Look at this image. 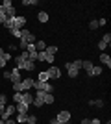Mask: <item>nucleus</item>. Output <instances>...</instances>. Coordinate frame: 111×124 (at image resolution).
<instances>
[{
	"label": "nucleus",
	"mask_w": 111,
	"mask_h": 124,
	"mask_svg": "<svg viewBox=\"0 0 111 124\" xmlns=\"http://www.w3.org/2000/svg\"><path fill=\"white\" fill-rule=\"evenodd\" d=\"M33 89L35 91H44V93H52L54 91V87L48 82H37V80L33 82Z\"/></svg>",
	"instance_id": "f257e3e1"
},
{
	"label": "nucleus",
	"mask_w": 111,
	"mask_h": 124,
	"mask_svg": "<svg viewBox=\"0 0 111 124\" xmlns=\"http://www.w3.org/2000/svg\"><path fill=\"white\" fill-rule=\"evenodd\" d=\"M21 41L26 43V45H33V43H35V35L28 30H21Z\"/></svg>",
	"instance_id": "f03ea898"
},
{
	"label": "nucleus",
	"mask_w": 111,
	"mask_h": 124,
	"mask_svg": "<svg viewBox=\"0 0 111 124\" xmlns=\"http://www.w3.org/2000/svg\"><path fill=\"white\" fill-rule=\"evenodd\" d=\"M24 24H26V19H24V17H13V28H17V30H22V28H24Z\"/></svg>",
	"instance_id": "7ed1b4c3"
},
{
	"label": "nucleus",
	"mask_w": 111,
	"mask_h": 124,
	"mask_svg": "<svg viewBox=\"0 0 111 124\" xmlns=\"http://www.w3.org/2000/svg\"><path fill=\"white\" fill-rule=\"evenodd\" d=\"M15 113V106H6L4 108V113L0 115V119L2 120H7V119H11V115Z\"/></svg>",
	"instance_id": "20e7f679"
},
{
	"label": "nucleus",
	"mask_w": 111,
	"mask_h": 124,
	"mask_svg": "<svg viewBox=\"0 0 111 124\" xmlns=\"http://www.w3.org/2000/svg\"><path fill=\"white\" fill-rule=\"evenodd\" d=\"M56 119L59 120V122H63V124H67L70 120V113L69 111H67V109H63V111H59L58 113V117H56Z\"/></svg>",
	"instance_id": "39448f33"
},
{
	"label": "nucleus",
	"mask_w": 111,
	"mask_h": 124,
	"mask_svg": "<svg viewBox=\"0 0 111 124\" xmlns=\"http://www.w3.org/2000/svg\"><path fill=\"white\" fill-rule=\"evenodd\" d=\"M46 74H48V80H50V78H59L61 76V70H59L58 67H48Z\"/></svg>",
	"instance_id": "423d86ee"
},
{
	"label": "nucleus",
	"mask_w": 111,
	"mask_h": 124,
	"mask_svg": "<svg viewBox=\"0 0 111 124\" xmlns=\"http://www.w3.org/2000/svg\"><path fill=\"white\" fill-rule=\"evenodd\" d=\"M21 85H22V93H24V91L33 87V80L32 78H24V80H21Z\"/></svg>",
	"instance_id": "0eeeda50"
},
{
	"label": "nucleus",
	"mask_w": 111,
	"mask_h": 124,
	"mask_svg": "<svg viewBox=\"0 0 111 124\" xmlns=\"http://www.w3.org/2000/svg\"><path fill=\"white\" fill-rule=\"evenodd\" d=\"M22 104H26V106H30V104H33V94L32 93H28V91H24L22 93Z\"/></svg>",
	"instance_id": "6e6552de"
},
{
	"label": "nucleus",
	"mask_w": 111,
	"mask_h": 124,
	"mask_svg": "<svg viewBox=\"0 0 111 124\" xmlns=\"http://www.w3.org/2000/svg\"><path fill=\"white\" fill-rule=\"evenodd\" d=\"M65 69H67V72H69V76L70 78H78V69H74L72 65H70V63H67V65H65Z\"/></svg>",
	"instance_id": "1a4fd4ad"
},
{
	"label": "nucleus",
	"mask_w": 111,
	"mask_h": 124,
	"mask_svg": "<svg viewBox=\"0 0 111 124\" xmlns=\"http://www.w3.org/2000/svg\"><path fill=\"white\" fill-rule=\"evenodd\" d=\"M22 78H21V72H19V69H13L11 70V83H15V82H21Z\"/></svg>",
	"instance_id": "9d476101"
},
{
	"label": "nucleus",
	"mask_w": 111,
	"mask_h": 124,
	"mask_svg": "<svg viewBox=\"0 0 111 124\" xmlns=\"http://www.w3.org/2000/svg\"><path fill=\"white\" fill-rule=\"evenodd\" d=\"M15 111H17V113H28V106H26V104H22V102H19L15 106Z\"/></svg>",
	"instance_id": "9b49d317"
},
{
	"label": "nucleus",
	"mask_w": 111,
	"mask_h": 124,
	"mask_svg": "<svg viewBox=\"0 0 111 124\" xmlns=\"http://www.w3.org/2000/svg\"><path fill=\"white\" fill-rule=\"evenodd\" d=\"M100 61L104 63V65H107V69L111 67V57L107 56V54H100Z\"/></svg>",
	"instance_id": "f8f14e48"
},
{
	"label": "nucleus",
	"mask_w": 111,
	"mask_h": 124,
	"mask_svg": "<svg viewBox=\"0 0 111 124\" xmlns=\"http://www.w3.org/2000/svg\"><path fill=\"white\" fill-rule=\"evenodd\" d=\"M102 70H104V69H102V67H98V65H96V67H93V69H91L89 76H100V74H102Z\"/></svg>",
	"instance_id": "ddd939ff"
},
{
	"label": "nucleus",
	"mask_w": 111,
	"mask_h": 124,
	"mask_svg": "<svg viewBox=\"0 0 111 124\" xmlns=\"http://www.w3.org/2000/svg\"><path fill=\"white\" fill-rule=\"evenodd\" d=\"M43 102H44V104H54V94H52V93H44Z\"/></svg>",
	"instance_id": "4468645a"
},
{
	"label": "nucleus",
	"mask_w": 111,
	"mask_h": 124,
	"mask_svg": "<svg viewBox=\"0 0 111 124\" xmlns=\"http://www.w3.org/2000/svg\"><path fill=\"white\" fill-rule=\"evenodd\" d=\"M37 19H39V22H48V13L46 11H39Z\"/></svg>",
	"instance_id": "2eb2a0df"
},
{
	"label": "nucleus",
	"mask_w": 111,
	"mask_h": 124,
	"mask_svg": "<svg viewBox=\"0 0 111 124\" xmlns=\"http://www.w3.org/2000/svg\"><path fill=\"white\" fill-rule=\"evenodd\" d=\"M95 67V65H93V61H81V69H85V70H87V74L91 72V69Z\"/></svg>",
	"instance_id": "dca6fc26"
},
{
	"label": "nucleus",
	"mask_w": 111,
	"mask_h": 124,
	"mask_svg": "<svg viewBox=\"0 0 111 124\" xmlns=\"http://www.w3.org/2000/svg\"><path fill=\"white\" fill-rule=\"evenodd\" d=\"M44 48H46V43L44 41H35V50L37 52H43Z\"/></svg>",
	"instance_id": "f3484780"
},
{
	"label": "nucleus",
	"mask_w": 111,
	"mask_h": 124,
	"mask_svg": "<svg viewBox=\"0 0 111 124\" xmlns=\"http://www.w3.org/2000/svg\"><path fill=\"white\" fill-rule=\"evenodd\" d=\"M44 52H46L48 56H56V54H58V46H46Z\"/></svg>",
	"instance_id": "a211bd4d"
},
{
	"label": "nucleus",
	"mask_w": 111,
	"mask_h": 124,
	"mask_svg": "<svg viewBox=\"0 0 111 124\" xmlns=\"http://www.w3.org/2000/svg\"><path fill=\"white\" fill-rule=\"evenodd\" d=\"M26 120H28V113H19V115H17V120H15V122L19 124V122H26Z\"/></svg>",
	"instance_id": "6ab92c4d"
},
{
	"label": "nucleus",
	"mask_w": 111,
	"mask_h": 124,
	"mask_svg": "<svg viewBox=\"0 0 111 124\" xmlns=\"http://www.w3.org/2000/svg\"><path fill=\"white\" fill-rule=\"evenodd\" d=\"M13 85V91L15 93H22V85H21V82H15V83H11Z\"/></svg>",
	"instance_id": "aec40b11"
},
{
	"label": "nucleus",
	"mask_w": 111,
	"mask_h": 124,
	"mask_svg": "<svg viewBox=\"0 0 111 124\" xmlns=\"http://www.w3.org/2000/svg\"><path fill=\"white\" fill-rule=\"evenodd\" d=\"M37 61H46V52H37Z\"/></svg>",
	"instance_id": "412c9836"
},
{
	"label": "nucleus",
	"mask_w": 111,
	"mask_h": 124,
	"mask_svg": "<svg viewBox=\"0 0 111 124\" xmlns=\"http://www.w3.org/2000/svg\"><path fill=\"white\" fill-rule=\"evenodd\" d=\"M24 69H26V70H30V72H32L33 69H35V65H33V61H30V59H28V61L24 63Z\"/></svg>",
	"instance_id": "4be33fe9"
},
{
	"label": "nucleus",
	"mask_w": 111,
	"mask_h": 124,
	"mask_svg": "<svg viewBox=\"0 0 111 124\" xmlns=\"http://www.w3.org/2000/svg\"><path fill=\"white\" fill-rule=\"evenodd\" d=\"M91 106H96V108H104V100H91Z\"/></svg>",
	"instance_id": "5701e85b"
},
{
	"label": "nucleus",
	"mask_w": 111,
	"mask_h": 124,
	"mask_svg": "<svg viewBox=\"0 0 111 124\" xmlns=\"http://www.w3.org/2000/svg\"><path fill=\"white\" fill-rule=\"evenodd\" d=\"M9 33H11L13 37H17V39H21V30H17V28H11Z\"/></svg>",
	"instance_id": "b1692460"
},
{
	"label": "nucleus",
	"mask_w": 111,
	"mask_h": 124,
	"mask_svg": "<svg viewBox=\"0 0 111 124\" xmlns=\"http://www.w3.org/2000/svg\"><path fill=\"white\" fill-rule=\"evenodd\" d=\"M37 82H48V74H46V70H43L41 74H39V80Z\"/></svg>",
	"instance_id": "393cba45"
},
{
	"label": "nucleus",
	"mask_w": 111,
	"mask_h": 124,
	"mask_svg": "<svg viewBox=\"0 0 111 124\" xmlns=\"http://www.w3.org/2000/svg\"><path fill=\"white\" fill-rule=\"evenodd\" d=\"M4 26H6V28H7V30H11V28H13V17H11V19H6Z\"/></svg>",
	"instance_id": "a878e982"
},
{
	"label": "nucleus",
	"mask_w": 111,
	"mask_h": 124,
	"mask_svg": "<svg viewBox=\"0 0 111 124\" xmlns=\"http://www.w3.org/2000/svg\"><path fill=\"white\" fill-rule=\"evenodd\" d=\"M70 65H72L74 69H78V70H80V69H81V59H76V61H70Z\"/></svg>",
	"instance_id": "bb28decb"
},
{
	"label": "nucleus",
	"mask_w": 111,
	"mask_h": 124,
	"mask_svg": "<svg viewBox=\"0 0 111 124\" xmlns=\"http://www.w3.org/2000/svg\"><path fill=\"white\" fill-rule=\"evenodd\" d=\"M102 43L109 45V43H111V33H104V37H102Z\"/></svg>",
	"instance_id": "cd10ccee"
},
{
	"label": "nucleus",
	"mask_w": 111,
	"mask_h": 124,
	"mask_svg": "<svg viewBox=\"0 0 111 124\" xmlns=\"http://www.w3.org/2000/svg\"><path fill=\"white\" fill-rule=\"evenodd\" d=\"M21 100H22V93H15V94H13V102H15V104H19Z\"/></svg>",
	"instance_id": "c85d7f7f"
},
{
	"label": "nucleus",
	"mask_w": 111,
	"mask_h": 124,
	"mask_svg": "<svg viewBox=\"0 0 111 124\" xmlns=\"http://www.w3.org/2000/svg\"><path fill=\"white\" fill-rule=\"evenodd\" d=\"M26 122L28 124H35L37 122V117H35V115H28V120H26Z\"/></svg>",
	"instance_id": "c756f323"
},
{
	"label": "nucleus",
	"mask_w": 111,
	"mask_h": 124,
	"mask_svg": "<svg viewBox=\"0 0 111 124\" xmlns=\"http://www.w3.org/2000/svg\"><path fill=\"white\" fill-rule=\"evenodd\" d=\"M6 102H7L6 94H0V108H6Z\"/></svg>",
	"instance_id": "7c9ffc66"
},
{
	"label": "nucleus",
	"mask_w": 111,
	"mask_h": 124,
	"mask_svg": "<svg viewBox=\"0 0 111 124\" xmlns=\"http://www.w3.org/2000/svg\"><path fill=\"white\" fill-rule=\"evenodd\" d=\"M22 4H24V6H35L37 0H22Z\"/></svg>",
	"instance_id": "2f4dec72"
},
{
	"label": "nucleus",
	"mask_w": 111,
	"mask_h": 124,
	"mask_svg": "<svg viewBox=\"0 0 111 124\" xmlns=\"http://www.w3.org/2000/svg\"><path fill=\"white\" fill-rule=\"evenodd\" d=\"M89 28H91V30H96V28H98V21H91L89 22Z\"/></svg>",
	"instance_id": "473e14b6"
},
{
	"label": "nucleus",
	"mask_w": 111,
	"mask_h": 124,
	"mask_svg": "<svg viewBox=\"0 0 111 124\" xmlns=\"http://www.w3.org/2000/svg\"><path fill=\"white\" fill-rule=\"evenodd\" d=\"M11 0H4V2H2V8H11Z\"/></svg>",
	"instance_id": "72a5a7b5"
},
{
	"label": "nucleus",
	"mask_w": 111,
	"mask_h": 124,
	"mask_svg": "<svg viewBox=\"0 0 111 124\" xmlns=\"http://www.w3.org/2000/svg\"><path fill=\"white\" fill-rule=\"evenodd\" d=\"M4 80H11V70H4Z\"/></svg>",
	"instance_id": "f704fd0d"
},
{
	"label": "nucleus",
	"mask_w": 111,
	"mask_h": 124,
	"mask_svg": "<svg viewBox=\"0 0 111 124\" xmlns=\"http://www.w3.org/2000/svg\"><path fill=\"white\" fill-rule=\"evenodd\" d=\"M98 48H100V50H106V48H107V45H106V43H98Z\"/></svg>",
	"instance_id": "c9c22d12"
},
{
	"label": "nucleus",
	"mask_w": 111,
	"mask_h": 124,
	"mask_svg": "<svg viewBox=\"0 0 111 124\" xmlns=\"http://www.w3.org/2000/svg\"><path fill=\"white\" fill-rule=\"evenodd\" d=\"M6 19H7V17H6L4 13H0V24H4V22H6Z\"/></svg>",
	"instance_id": "e433bc0d"
},
{
	"label": "nucleus",
	"mask_w": 111,
	"mask_h": 124,
	"mask_svg": "<svg viewBox=\"0 0 111 124\" xmlns=\"http://www.w3.org/2000/svg\"><path fill=\"white\" fill-rule=\"evenodd\" d=\"M6 63H7V61H6L4 57H0V69H4V67H6Z\"/></svg>",
	"instance_id": "4c0bfd02"
},
{
	"label": "nucleus",
	"mask_w": 111,
	"mask_h": 124,
	"mask_svg": "<svg viewBox=\"0 0 111 124\" xmlns=\"http://www.w3.org/2000/svg\"><path fill=\"white\" fill-rule=\"evenodd\" d=\"M46 63H54V56H48L46 54Z\"/></svg>",
	"instance_id": "58836bf2"
},
{
	"label": "nucleus",
	"mask_w": 111,
	"mask_h": 124,
	"mask_svg": "<svg viewBox=\"0 0 111 124\" xmlns=\"http://www.w3.org/2000/svg\"><path fill=\"white\" fill-rule=\"evenodd\" d=\"M106 22H107L106 19H98V26H104V24H106Z\"/></svg>",
	"instance_id": "ea45409f"
},
{
	"label": "nucleus",
	"mask_w": 111,
	"mask_h": 124,
	"mask_svg": "<svg viewBox=\"0 0 111 124\" xmlns=\"http://www.w3.org/2000/svg\"><path fill=\"white\" fill-rule=\"evenodd\" d=\"M4 124H17L13 119H7V120H4Z\"/></svg>",
	"instance_id": "a19ab883"
},
{
	"label": "nucleus",
	"mask_w": 111,
	"mask_h": 124,
	"mask_svg": "<svg viewBox=\"0 0 111 124\" xmlns=\"http://www.w3.org/2000/svg\"><path fill=\"white\" fill-rule=\"evenodd\" d=\"M4 59H6V61H9V59H11V54H7V52H6V54H4Z\"/></svg>",
	"instance_id": "79ce46f5"
},
{
	"label": "nucleus",
	"mask_w": 111,
	"mask_h": 124,
	"mask_svg": "<svg viewBox=\"0 0 111 124\" xmlns=\"http://www.w3.org/2000/svg\"><path fill=\"white\" fill-rule=\"evenodd\" d=\"M50 124H63V122H59L58 119H52V120H50Z\"/></svg>",
	"instance_id": "37998d69"
},
{
	"label": "nucleus",
	"mask_w": 111,
	"mask_h": 124,
	"mask_svg": "<svg viewBox=\"0 0 111 124\" xmlns=\"http://www.w3.org/2000/svg\"><path fill=\"white\" fill-rule=\"evenodd\" d=\"M91 124H102V122H100L98 119H93V120H91Z\"/></svg>",
	"instance_id": "c03bdc74"
},
{
	"label": "nucleus",
	"mask_w": 111,
	"mask_h": 124,
	"mask_svg": "<svg viewBox=\"0 0 111 124\" xmlns=\"http://www.w3.org/2000/svg\"><path fill=\"white\" fill-rule=\"evenodd\" d=\"M81 124H91V119H83V120H81Z\"/></svg>",
	"instance_id": "a18cd8bd"
},
{
	"label": "nucleus",
	"mask_w": 111,
	"mask_h": 124,
	"mask_svg": "<svg viewBox=\"0 0 111 124\" xmlns=\"http://www.w3.org/2000/svg\"><path fill=\"white\" fill-rule=\"evenodd\" d=\"M4 54H6V52H4V48H0V57H4Z\"/></svg>",
	"instance_id": "49530a36"
},
{
	"label": "nucleus",
	"mask_w": 111,
	"mask_h": 124,
	"mask_svg": "<svg viewBox=\"0 0 111 124\" xmlns=\"http://www.w3.org/2000/svg\"><path fill=\"white\" fill-rule=\"evenodd\" d=\"M0 124H4V120H2V119H0Z\"/></svg>",
	"instance_id": "de8ad7c7"
},
{
	"label": "nucleus",
	"mask_w": 111,
	"mask_h": 124,
	"mask_svg": "<svg viewBox=\"0 0 111 124\" xmlns=\"http://www.w3.org/2000/svg\"><path fill=\"white\" fill-rule=\"evenodd\" d=\"M106 124H111V122H109V120H107V122H106Z\"/></svg>",
	"instance_id": "09e8293b"
}]
</instances>
